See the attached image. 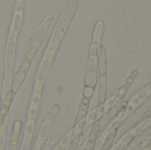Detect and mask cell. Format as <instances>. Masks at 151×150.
<instances>
[{"label": "cell", "instance_id": "4", "mask_svg": "<svg viewBox=\"0 0 151 150\" xmlns=\"http://www.w3.org/2000/svg\"><path fill=\"white\" fill-rule=\"evenodd\" d=\"M104 34V23L102 20H98L94 27L92 43L89 50V58L88 64V71H97L98 59L103 47V38Z\"/></svg>", "mask_w": 151, "mask_h": 150}, {"label": "cell", "instance_id": "7", "mask_svg": "<svg viewBox=\"0 0 151 150\" xmlns=\"http://www.w3.org/2000/svg\"><path fill=\"white\" fill-rule=\"evenodd\" d=\"M58 50H50V49H45L43 57L42 58V60L40 62V64L38 66V71L35 77V87L34 89L43 90V85L47 79L49 71L50 69V66L52 64V62L54 60V58L57 54Z\"/></svg>", "mask_w": 151, "mask_h": 150}, {"label": "cell", "instance_id": "6", "mask_svg": "<svg viewBox=\"0 0 151 150\" xmlns=\"http://www.w3.org/2000/svg\"><path fill=\"white\" fill-rule=\"evenodd\" d=\"M59 110H60V105L58 104V103H55V104H53L51 106L50 110L49 111V113L47 114V116H46L45 119L43 121V125L40 128L36 142H35L33 150H41L43 145L44 144V142L46 141V139H47L50 131H51L53 123H54Z\"/></svg>", "mask_w": 151, "mask_h": 150}, {"label": "cell", "instance_id": "13", "mask_svg": "<svg viewBox=\"0 0 151 150\" xmlns=\"http://www.w3.org/2000/svg\"><path fill=\"white\" fill-rule=\"evenodd\" d=\"M20 130H21V122L20 121H16L13 125V130H12L11 140V148H10V150H17V145L18 140H19Z\"/></svg>", "mask_w": 151, "mask_h": 150}, {"label": "cell", "instance_id": "5", "mask_svg": "<svg viewBox=\"0 0 151 150\" xmlns=\"http://www.w3.org/2000/svg\"><path fill=\"white\" fill-rule=\"evenodd\" d=\"M97 84H98V105L107 99L108 91V75H107V55L104 46L100 52L97 64Z\"/></svg>", "mask_w": 151, "mask_h": 150}, {"label": "cell", "instance_id": "2", "mask_svg": "<svg viewBox=\"0 0 151 150\" xmlns=\"http://www.w3.org/2000/svg\"><path fill=\"white\" fill-rule=\"evenodd\" d=\"M150 96H151V83L141 88L139 92H137L129 100V102L126 104L125 106H122L119 109V112L117 113L116 116H115L114 118L112 119L111 124L108 126L110 130H119L121 124L134 111L136 110L138 108H140Z\"/></svg>", "mask_w": 151, "mask_h": 150}, {"label": "cell", "instance_id": "16", "mask_svg": "<svg viewBox=\"0 0 151 150\" xmlns=\"http://www.w3.org/2000/svg\"><path fill=\"white\" fill-rule=\"evenodd\" d=\"M150 117H151V103H150V105L147 108V110H146L144 111V112L142 113L141 116H140L139 119L137 120V122H136V123L143 122V121L147 120L148 118H150Z\"/></svg>", "mask_w": 151, "mask_h": 150}, {"label": "cell", "instance_id": "1", "mask_svg": "<svg viewBox=\"0 0 151 150\" xmlns=\"http://www.w3.org/2000/svg\"><path fill=\"white\" fill-rule=\"evenodd\" d=\"M77 10L78 2L75 1V0L68 2L64 6V8L60 12L59 17H58V21L52 30L51 36L49 40L46 48L55 50H58L61 43H62L66 33H67V30L70 27L72 20L75 16Z\"/></svg>", "mask_w": 151, "mask_h": 150}, {"label": "cell", "instance_id": "17", "mask_svg": "<svg viewBox=\"0 0 151 150\" xmlns=\"http://www.w3.org/2000/svg\"><path fill=\"white\" fill-rule=\"evenodd\" d=\"M150 127H151V117L148 118V119L146 120V123H145V125H144V127H143V129H142V132L148 130V129L150 128Z\"/></svg>", "mask_w": 151, "mask_h": 150}, {"label": "cell", "instance_id": "10", "mask_svg": "<svg viewBox=\"0 0 151 150\" xmlns=\"http://www.w3.org/2000/svg\"><path fill=\"white\" fill-rule=\"evenodd\" d=\"M23 17H24V2L22 0H18L15 2L13 16L10 25V27L18 34H20L21 29Z\"/></svg>", "mask_w": 151, "mask_h": 150}, {"label": "cell", "instance_id": "9", "mask_svg": "<svg viewBox=\"0 0 151 150\" xmlns=\"http://www.w3.org/2000/svg\"><path fill=\"white\" fill-rule=\"evenodd\" d=\"M30 66H31V64L22 60L21 63L20 64L19 67H18L15 74H13V79H12V83L11 87V95L12 98L16 95L20 87L22 86L23 82H24L25 79L27 77V72H29L30 69Z\"/></svg>", "mask_w": 151, "mask_h": 150}, {"label": "cell", "instance_id": "18", "mask_svg": "<svg viewBox=\"0 0 151 150\" xmlns=\"http://www.w3.org/2000/svg\"><path fill=\"white\" fill-rule=\"evenodd\" d=\"M145 147H147L148 150H151V138L149 139V140L147 142V144L145 145Z\"/></svg>", "mask_w": 151, "mask_h": 150}, {"label": "cell", "instance_id": "3", "mask_svg": "<svg viewBox=\"0 0 151 150\" xmlns=\"http://www.w3.org/2000/svg\"><path fill=\"white\" fill-rule=\"evenodd\" d=\"M53 20V16L50 14H48L43 21L37 26L36 29L34 31L33 35L30 38L29 46L27 48V50L25 52V55L23 57V61L27 62L29 64H32L35 58L36 54L39 51L41 46H42L43 41H44L47 32L50 28V26Z\"/></svg>", "mask_w": 151, "mask_h": 150}, {"label": "cell", "instance_id": "14", "mask_svg": "<svg viewBox=\"0 0 151 150\" xmlns=\"http://www.w3.org/2000/svg\"><path fill=\"white\" fill-rule=\"evenodd\" d=\"M73 140V131H69L52 150H64Z\"/></svg>", "mask_w": 151, "mask_h": 150}, {"label": "cell", "instance_id": "11", "mask_svg": "<svg viewBox=\"0 0 151 150\" xmlns=\"http://www.w3.org/2000/svg\"><path fill=\"white\" fill-rule=\"evenodd\" d=\"M113 96H111V98H107L105 102H103L102 104H99L96 108L94 109L96 122L101 120V118L113 108Z\"/></svg>", "mask_w": 151, "mask_h": 150}, {"label": "cell", "instance_id": "15", "mask_svg": "<svg viewBox=\"0 0 151 150\" xmlns=\"http://www.w3.org/2000/svg\"><path fill=\"white\" fill-rule=\"evenodd\" d=\"M94 92H95V89L94 88H91V87H84L82 98L91 101L92 96H93V95H94Z\"/></svg>", "mask_w": 151, "mask_h": 150}, {"label": "cell", "instance_id": "8", "mask_svg": "<svg viewBox=\"0 0 151 150\" xmlns=\"http://www.w3.org/2000/svg\"><path fill=\"white\" fill-rule=\"evenodd\" d=\"M139 75H140V72L137 68H134L131 72H130L128 76L126 77V79H125L124 83L121 85V87L119 88V90L117 91L115 95H113V97H114L113 107L119 105V103H121V102L125 97V95H126L127 93H128L129 89L132 87L134 82L136 81V79L139 77Z\"/></svg>", "mask_w": 151, "mask_h": 150}, {"label": "cell", "instance_id": "12", "mask_svg": "<svg viewBox=\"0 0 151 150\" xmlns=\"http://www.w3.org/2000/svg\"><path fill=\"white\" fill-rule=\"evenodd\" d=\"M97 86V72L87 71L84 79V87H91L96 89Z\"/></svg>", "mask_w": 151, "mask_h": 150}]
</instances>
